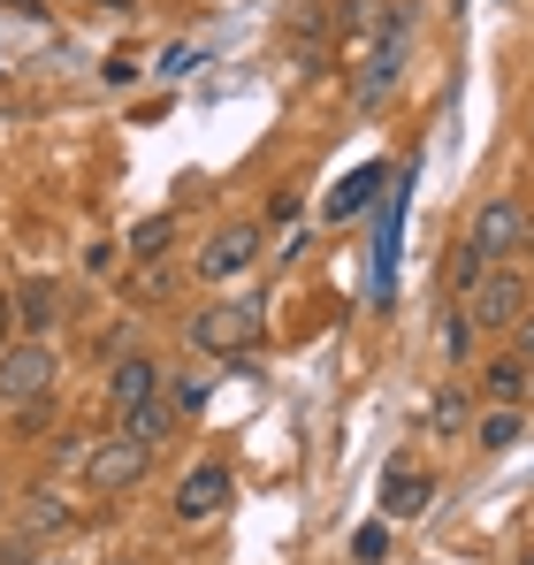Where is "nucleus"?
Wrapping results in <instances>:
<instances>
[{
	"label": "nucleus",
	"instance_id": "1",
	"mask_svg": "<svg viewBox=\"0 0 534 565\" xmlns=\"http://www.w3.org/2000/svg\"><path fill=\"white\" fill-rule=\"evenodd\" d=\"M260 337H267L260 298H214V306H199V313L183 321V344L206 352V360H237V352H253Z\"/></svg>",
	"mask_w": 534,
	"mask_h": 565
},
{
	"label": "nucleus",
	"instance_id": "2",
	"mask_svg": "<svg viewBox=\"0 0 534 565\" xmlns=\"http://www.w3.org/2000/svg\"><path fill=\"white\" fill-rule=\"evenodd\" d=\"M466 245H473L489 268H504L512 253H527V245H534V206H527V199H512V191L481 199L473 222H466Z\"/></svg>",
	"mask_w": 534,
	"mask_h": 565
},
{
	"label": "nucleus",
	"instance_id": "3",
	"mask_svg": "<svg viewBox=\"0 0 534 565\" xmlns=\"http://www.w3.org/2000/svg\"><path fill=\"white\" fill-rule=\"evenodd\" d=\"M54 390V344L46 337H23V344H0V405H46Z\"/></svg>",
	"mask_w": 534,
	"mask_h": 565
},
{
	"label": "nucleus",
	"instance_id": "4",
	"mask_svg": "<svg viewBox=\"0 0 534 565\" xmlns=\"http://www.w3.org/2000/svg\"><path fill=\"white\" fill-rule=\"evenodd\" d=\"M260 253H267V230H260V222H222V230L199 245V282L253 276V268H260Z\"/></svg>",
	"mask_w": 534,
	"mask_h": 565
},
{
	"label": "nucleus",
	"instance_id": "5",
	"mask_svg": "<svg viewBox=\"0 0 534 565\" xmlns=\"http://www.w3.org/2000/svg\"><path fill=\"white\" fill-rule=\"evenodd\" d=\"M146 473H153V444H138V436H107L85 451V489H99V497H122Z\"/></svg>",
	"mask_w": 534,
	"mask_h": 565
},
{
	"label": "nucleus",
	"instance_id": "6",
	"mask_svg": "<svg viewBox=\"0 0 534 565\" xmlns=\"http://www.w3.org/2000/svg\"><path fill=\"white\" fill-rule=\"evenodd\" d=\"M458 306L473 313V329H520V313H527V276H512V260H504V268H481V282H473Z\"/></svg>",
	"mask_w": 534,
	"mask_h": 565
},
{
	"label": "nucleus",
	"instance_id": "7",
	"mask_svg": "<svg viewBox=\"0 0 534 565\" xmlns=\"http://www.w3.org/2000/svg\"><path fill=\"white\" fill-rule=\"evenodd\" d=\"M237 504V473L222 467V459H199V467L177 481V520L183 527H206V520H222Z\"/></svg>",
	"mask_w": 534,
	"mask_h": 565
},
{
	"label": "nucleus",
	"instance_id": "8",
	"mask_svg": "<svg viewBox=\"0 0 534 565\" xmlns=\"http://www.w3.org/2000/svg\"><path fill=\"white\" fill-rule=\"evenodd\" d=\"M169 390V367L153 360V352H122L115 367H107V405L122 413V405H146V397H161Z\"/></svg>",
	"mask_w": 534,
	"mask_h": 565
},
{
	"label": "nucleus",
	"instance_id": "9",
	"mask_svg": "<svg viewBox=\"0 0 534 565\" xmlns=\"http://www.w3.org/2000/svg\"><path fill=\"white\" fill-rule=\"evenodd\" d=\"M177 428H183V420H177V405H169V390L146 397V405H122V413H115V436H138V444H153V451H161Z\"/></svg>",
	"mask_w": 534,
	"mask_h": 565
},
{
	"label": "nucleus",
	"instance_id": "10",
	"mask_svg": "<svg viewBox=\"0 0 534 565\" xmlns=\"http://www.w3.org/2000/svg\"><path fill=\"white\" fill-rule=\"evenodd\" d=\"M397 70H405V39H382V46H374V62H366V70H359V115H374V107H382V99L397 93Z\"/></svg>",
	"mask_w": 534,
	"mask_h": 565
},
{
	"label": "nucleus",
	"instance_id": "11",
	"mask_svg": "<svg viewBox=\"0 0 534 565\" xmlns=\"http://www.w3.org/2000/svg\"><path fill=\"white\" fill-rule=\"evenodd\" d=\"M8 306H15L23 337H46V329L62 321V282H54V276H31L23 290H15V298H8Z\"/></svg>",
	"mask_w": 534,
	"mask_h": 565
},
{
	"label": "nucleus",
	"instance_id": "12",
	"mask_svg": "<svg viewBox=\"0 0 534 565\" xmlns=\"http://www.w3.org/2000/svg\"><path fill=\"white\" fill-rule=\"evenodd\" d=\"M428 497H436V473L397 467L382 481V520H413V512H428Z\"/></svg>",
	"mask_w": 534,
	"mask_h": 565
},
{
	"label": "nucleus",
	"instance_id": "13",
	"mask_svg": "<svg viewBox=\"0 0 534 565\" xmlns=\"http://www.w3.org/2000/svg\"><path fill=\"white\" fill-rule=\"evenodd\" d=\"M15 520H23V535H62L77 512H70V497H54V489H23V497H15Z\"/></svg>",
	"mask_w": 534,
	"mask_h": 565
},
{
	"label": "nucleus",
	"instance_id": "14",
	"mask_svg": "<svg viewBox=\"0 0 534 565\" xmlns=\"http://www.w3.org/2000/svg\"><path fill=\"white\" fill-rule=\"evenodd\" d=\"M527 382H534V367L520 360V352H504V360H489V367H481V397H489V405H520V397H527Z\"/></svg>",
	"mask_w": 534,
	"mask_h": 565
},
{
	"label": "nucleus",
	"instance_id": "15",
	"mask_svg": "<svg viewBox=\"0 0 534 565\" xmlns=\"http://www.w3.org/2000/svg\"><path fill=\"white\" fill-rule=\"evenodd\" d=\"M520 436H527V413H520V405H489V413L473 420V444H481V451H512Z\"/></svg>",
	"mask_w": 534,
	"mask_h": 565
},
{
	"label": "nucleus",
	"instance_id": "16",
	"mask_svg": "<svg viewBox=\"0 0 534 565\" xmlns=\"http://www.w3.org/2000/svg\"><path fill=\"white\" fill-rule=\"evenodd\" d=\"M382 184H389V169H382V161H366L359 177H344V191L329 199V222H352V214H359V206H366V199H374Z\"/></svg>",
	"mask_w": 534,
	"mask_h": 565
},
{
	"label": "nucleus",
	"instance_id": "17",
	"mask_svg": "<svg viewBox=\"0 0 534 565\" xmlns=\"http://www.w3.org/2000/svg\"><path fill=\"white\" fill-rule=\"evenodd\" d=\"M428 428H436V436H466V428H473V397H466V390H444V397L428 405Z\"/></svg>",
	"mask_w": 534,
	"mask_h": 565
},
{
	"label": "nucleus",
	"instance_id": "18",
	"mask_svg": "<svg viewBox=\"0 0 534 565\" xmlns=\"http://www.w3.org/2000/svg\"><path fill=\"white\" fill-rule=\"evenodd\" d=\"M169 245H177V214H153V222L130 230V253L138 260H169Z\"/></svg>",
	"mask_w": 534,
	"mask_h": 565
},
{
	"label": "nucleus",
	"instance_id": "19",
	"mask_svg": "<svg viewBox=\"0 0 534 565\" xmlns=\"http://www.w3.org/2000/svg\"><path fill=\"white\" fill-rule=\"evenodd\" d=\"M481 268H489V260H481L473 245H458V253H444V290H458V298H466V290L481 282Z\"/></svg>",
	"mask_w": 534,
	"mask_h": 565
},
{
	"label": "nucleus",
	"instance_id": "20",
	"mask_svg": "<svg viewBox=\"0 0 534 565\" xmlns=\"http://www.w3.org/2000/svg\"><path fill=\"white\" fill-rule=\"evenodd\" d=\"M206 397H214V375H183L169 405H177V420H199V413H206Z\"/></svg>",
	"mask_w": 534,
	"mask_h": 565
},
{
	"label": "nucleus",
	"instance_id": "21",
	"mask_svg": "<svg viewBox=\"0 0 534 565\" xmlns=\"http://www.w3.org/2000/svg\"><path fill=\"white\" fill-rule=\"evenodd\" d=\"M444 352H450V360L473 352V313H466V306H444Z\"/></svg>",
	"mask_w": 534,
	"mask_h": 565
},
{
	"label": "nucleus",
	"instance_id": "22",
	"mask_svg": "<svg viewBox=\"0 0 534 565\" xmlns=\"http://www.w3.org/2000/svg\"><path fill=\"white\" fill-rule=\"evenodd\" d=\"M352 558H359V565H382V558H389V527H382V520L352 535Z\"/></svg>",
	"mask_w": 534,
	"mask_h": 565
},
{
	"label": "nucleus",
	"instance_id": "23",
	"mask_svg": "<svg viewBox=\"0 0 534 565\" xmlns=\"http://www.w3.org/2000/svg\"><path fill=\"white\" fill-rule=\"evenodd\" d=\"M138 268H146V276H138V298H169V290H177V276H169L161 260H138Z\"/></svg>",
	"mask_w": 534,
	"mask_h": 565
},
{
	"label": "nucleus",
	"instance_id": "24",
	"mask_svg": "<svg viewBox=\"0 0 534 565\" xmlns=\"http://www.w3.org/2000/svg\"><path fill=\"white\" fill-rule=\"evenodd\" d=\"M191 62H199V46H169V62H161V77H183Z\"/></svg>",
	"mask_w": 534,
	"mask_h": 565
},
{
	"label": "nucleus",
	"instance_id": "25",
	"mask_svg": "<svg viewBox=\"0 0 534 565\" xmlns=\"http://www.w3.org/2000/svg\"><path fill=\"white\" fill-rule=\"evenodd\" d=\"M512 352H520V360L534 367V313H520V337H512Z\"/></svg>",
	"mask_w": 534,
	"mask_h": 565
},
{
	"label": "nucleus",
	"instance_id": "26",
	"mask_svg": "<svg viewBox=\"0 0 534 565\" xmlns=\"http://www.w3.org/2000/svg\"><path fill=\"white\" fill-rule=\"evenodd\" d=\"M0 8H8V15H39V0H0Z\"/></svg>",
	"mask_w": 534,
	"mask_h": 565
},
{
	"label": "nucleus",
	"instance_id": "27",
	"mask_svg": "<svg viewBox=\"0 0 534 565\" xmlns=\"http://www.w3.org/2000/svg\"><path fill=\"white\" fill-rule=\"evenodd\" d=\"M8 329H15V306H8V298H0V344H8Z\"/></svg>",
	"mask_w": 534,
	"mask_h": 565
},
{
	"label": "nucleus",
	"instance_id": "28",
	"mask_svg": "<svg viewBox=\"0 0 534 565\" xmlns=\"http://www.w3.org/2000/svg\"><path fill=\"white\" fill-rule=\"evenodd\" d=\"M0 504H8V481H0Z\"/></svg>",
	"mask_w": 534,
	"mask_h": 565
},
{
	"label": "nucleus",
	"instance_id": "29",
	"mask_svg": "<svg viewBox=\"0 0 534 565\" xmlns=\"http://www.w3.org/2000/svg\"><path fill=\"white\" fill-rule=\"evenodd\" d=\"M107 8H130V0H107Z\"/></svg>",
	"mask_w": 534,
	"mask_h": 565
},
{
	"label": "nucleus",
	"instance_id": "30",
	"mask_svg": "<svg viewBox=\"0 0 534 565\" xmlns=\"http://www.w3.org/2000/svg\"><path fill=\"white\" fill-rule=\"evenodd\" d=\"M520 565H534V551H527V558H520Z\"/></svg>",
	"mask_w": 534,
	"mask_h": 565
}]
</instances>
